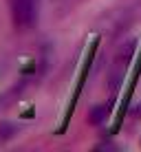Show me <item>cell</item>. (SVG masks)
<instances>
[{"label":"cell","mask_w":141,"mask_h":152,"mask_svg":"<svg viewBox=\"0 0 141 152\" xmlns=\"http://www.w3.org/2000/svg\"><path fill=\"white\" fill-rule=\"evenodd\" d=\"M38 2L40 0H7L11 22L15 29L27 31L35 24V20H38Z\"/></svg>","instance_id":"6da1fadb"}]
</instances>
